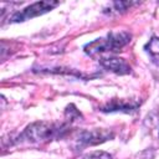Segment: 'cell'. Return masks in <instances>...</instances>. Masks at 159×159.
I'll list each match as a JSON object with an SVG mask.
<instances>
[{
  "label": "cell",
  "mask_w": 159,
  "mask_h": 159,
  "mask_svg": "<svg viewBox=\"0 0 159 159\" xmlns=\"http://www.w3.org/2000/svg\"><path fill=\"white\" fill-rule=\"evenodd\" d=\"M101 65L114 72L118 75H127L130 73V66L128 65V62L123 58H118V57H109V58H101Z\"/></svg>",
  "instance_id": "cell-5"
},
{
  "label": "cell",
  "mask_w": 159,
  "mask_h": 159,
  "mask_svg": "<svg viewBox=\"0 0 159 159\" xmlns=\"http://www.w3.org/2000/svg\"><path fill=\"white\" fill-rule=\"evenodd\" d=\"M138 107V103L135 102H125L124 99H113L109 103H107L104 107H102L101 111L103 112H130Z\"/></svg>",
  "instance_id": "cell-6"
},
{
  "label": "cell",
  "mask_w": 159,
  "mask_h": 159,
  "mask_svg": "<svg viewBox=\"0 0 159 159\" xmlns=\"http://www.w3.org/2000/svg\"><path fill=\"white\" fill-rule=\"evenodd\" d=\"M145 51L150 55L152 60L159 65V39L158 37H153L145 45Z\"/></svg>",
  "instance_id": "cell-7"
},
{
  "label": "cell",
  "mask_w": 159,
  "mask_h": 159,
  "mask_svg": "<svg viewBox=\"0 0 159 159\" xmlns=\"http://www.w3.org/2000/svg\"><path fill=\"white\" fill-rule=\"evenodd\" d=\"M83 159H112V157L106 152H93L84 155Z\"/></svg>",
  "instance_id": "cell-8"
},
{
  "label": "cell",
  "mask_w": 159,
  "mask_h": 159,
  "mask_svg": "<svg viewBox=\"0 0 159 159\" xmlns=\"http://www.w3.org/2000/svg\"><path fill=\"white\" fill-rule=\"evenodd\" d=\"M130 34L125 31L120 32H111L106 37L97 39L84 46V52L88 55H96L99 52L107 51H119L127 43L130 42Z\"/></svg>",
  "instance_id": "cell-2"
},
{
  "label": "cell",
  "mask_w": 159,
  "mask_h": 159,
  "mask_svg": "<svg viewBox=\"0 0 159 159\" xmlns=\"http://www.w3.org/2000/svg\"><path fill=\"white\" fill-rule=\"evenodd\" d=\"M113 133L107 129H94L89 132H83L78 137V147H88L103 143L111 138H113Z\"/></svg>",
  "instance_id": "cell-4"
},
{
  "label": "cell",
  "mask_w": 159,
  "mask_h": 159,
  "mask_svg": "<svg viewBox=\"0 0 159 159\" xmlns=\"http://www.w3.org/2000/svg\"><path fill=\"white\" fill-rule=\"evenodd\" d=\"M65 128L61 125H55L47 122H36L30 124L19 137L21 140H27L30 143H41L48 142L57 137H62Z\"/></svg>",
  "instance_id": "cell-1"
},
{
  "label": "cell",
  "mask_w": 159,
  "mask_h": 159,
  "mask_svg": "<svg viewBox=\"0 0 159 159\" xmlns=\"http://www.w3.org/2000/svg\"><path fill=\"white\" fill-rule=\"evenodd\" d=\"M137 2H130V1H119V2H113V6L116 7L117 11H123L130 7L132 5H135Z\"/></svg>",
  "instance_id": "cell-9"
},
{
  "label": "cell",
  "mask_w": 159,
  "mask_h": 159,
  "mask_svg": "<svg viewBox=\"0 0 159 159\" xmlns=\"http://www.w3.org/2000/svg\"><path fill=\"white\" fill-rule=\"evenodd\" d=\"M57 5H58L57 1H39V2H35V4L25 7L21 11L14 14L11 20L15 21V22H19V21H24V20H27V19H32L35 16L42 15V14L52 10Z\"/></svg>",
  "instance_id": "cell-3"
}]
</instances>
